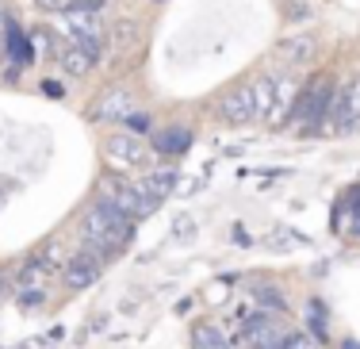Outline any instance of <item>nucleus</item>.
Instances as JSON below:
<instances>
[{
  "mask_svg": "<svg viewBox=\"0 0 360 349\" xmlns=\"http://www.w3.org/2000/svg\"><path fill=\"white\" fill-rule=\"evenodd\" d=\"M219 115L226 119V123H250V119H257L253 84H238V89H230L226 96L219 100Z\"/></svg>",
  "mask_w": 360,
  "mask_h": 349,
  "instance_id": "obj_10",
  "label": "nucleus"
},
{
  "mask_svg": "<svg viewBox=\"0 0 360 349\" xmlns=\"http://www.w3.org/2000/svg\"><path fill=\"white\" fill-rule=\"evenodd\" d=\"M0 54H4V39H0Z\"/></svg>",
  "mask_w": 360,
  "mask_h": 349,
  "instance_id": "obj_23",
  "label": "nucleus"
},
{
  "mask_svg": "<svg viewBox=\"0 0 360 349\" xmlns=\"http://www.w3.org/2000/svg\"><path fill=\"white\" fill-rule=\"evenodd\" d=\"M272 100H276V81H272V77H257V81H253L257 115H269V112H272Z\"/></svg>",
  "mask_w": 360,
  "mask_h": 349,
  "instance_id": "obj_15",
  "label": "nucleus"
},
{
  "mask_svg": "<svg viewBox=\"0 0 360 349\" xmlns=\"http://www.w3.org/2000/svg\"><path fill=\"white\" fill-rule=\"evenodd\" d=\"M0 300H4V272H0Z\"/></svg>",
  "mask_w": 360,
  "mask_h": 349,
  "instance_id": "obj_22",
  "label": "nucleus"
},
{
  "mask_svg": "<svg viewBox=\"0 0 360 349\" xmlns=\"http://www.w3.org/2000/svg\"><path fill=\"white\" fill-rule=\"evenodd\" d=\"M288 349H319V342H314L311 334H303V330H291V338H288Z\"/></svg>",
  "mask_w": 360,
  "mask_h": 349,
  "instance_id": "obj_17",
  "label": "nucleus"
},
{
  "mask_svg": "<svg viewBox=\"0 0 360 349\" xmlns=\"http://www.w3.org/2000/svg\"><path fill=\"white\" fill-rule=\"evenodd\" d=\"M188 146H192V131H184V127H169V131L158 134V150L161 154H188Z\"/></svg>",
  "mask_w": 360,
  "mask_h": 349,
  "instance_id": "obj_12",
  "label": "nucleus"
},
{
  "mask_svg": "<svg viewBox=\"0 0 360 349\" xmlns=\"http://www.w3.org/2000/svg\"><path fill=\"white\" fill-rule=\"evenodd\" d=\"M104 158L119 169H139L150 161V142H142L139 134H131V131H119L104 142Z\"/></svg>",
  "mask_w": 360,
  "mask_h": 349,
  "instance_id": "obj_5",
  "label": "nucleus"
},
{
  "mask_svg": "<svg viewBox=\"0 0 360 349\" xmlns=\"http://www.w3.org/2000/svg\"><path fill=\"white\" fill-rule=\"evenodd\" d=\"M330 119L338 131H353V127H360V77H353L345 84V89L333 92L330 100Z\"/></svg>",
  "mask_w": 360,
  "mask_h": 349,
  "instance_id": "obj_6",
  "label": "nucleus"
},
{
  "mask_svg": "<svg viewBox=\"0 0 360 349\" xmlns=\"http://www.w3.org/2000/svg\"><path fill=\"white\" fill-rule=\"evenodd\" d=\"M100 277H104V258H100V253H92V250H81L77 258H70L62 265V280H65V288H73V292L96 284Z\"/></svg>",
  "mask_w": 360,
  "mask_h": 349,
  "instance_id": "obj_7",
  "label": "nucleus"
},
{
  "mask_svg": "<svg viewBox=\"0 0 360 349\" xmlns=\"http://www.w3.org/2000/svg\"><path fill=\"white\" fill-rule=\"evenodd\" d=\"M96 4H100V0H73V12H77V8H89V12H92Z\"/></svg>",
  "mask_w": 360,
  "mask_h": 349,
  "instance_id": "obj_21",
  "label": "nucleus"
},
{
  "mask_svg": "<svg viewBox=\"0 0 360 349\" xmlns=\"http://www.w3.org/2000/svg\"><path fill=\"white\" fill-rule=\"evenodd\" d=\"M257 300H261V307H276V311H284V307H288L284 296H280L276 288H257Z\"/></svg>",
  "mask_w": 360,
  "mask_h": 349,
  "instance_id": "obj_16",
  "label": "nucleus"
},
{
  "mask_svg": "<svg viewBox=\"0 0 360 349\" xmlns=\"http://www.w3.org/2000/svg\"><path fill=\"white\" fill-rule=\"evenodd\" d=\"M134 112V100H131V92L127 89H119V84H111V89H104L96 96V104H92V119L96 123H104V119H131Z\"/></svg>",
  "mask_w": 360,
  "mask_h": 349,
  "instance_id": "obj_9",
  "label": "nucleus"
},
{
  "mask_svg": "<svg viewBox=\"0 0 360 349\" xmlns=\"http://www.w3.org/2000/svg\"><path fill=\"white\" fill-rule=\"evenodd\" d=\"M311 50H314V42L311 39H303V42H288V58H311Z\"/></svg>",
  "mask_w": 360,
  "mask_h": 349,
  "instance_id": "obj_18",
  "label": "nucleus"
},
{
  "mask_svg": "<svg viewBox=\"0 0 360 349\" xmlns=\"http://www.w3.org/2000/svg\"><path fill=\"white\" fill-rule=\"evenodd\" d=\"M330 100H333V84L326 81V77H314L303 92H299L295 108H291V112H295V123L307 127V131H311V127H319L322 119L330 115Z\"/></svg>",
  "mask_w": 360,
  "mask_h": 349,
  "instance_id": "obj_3",
  "label": "nucleus"
},
{
  "mask_svg": "<svg viewBox=\"0 0 360 349\" xmlns=\"http://www.w3.org/2000/svg\"><path fill=\"white\" fill-rule=\"evenodd\" d=\"M288 338H291L288 322L284 319H272V315L264 311V315H253V319L242 326L238 345H242V349H288Z\"/></svg>",
  "mask_w": 360,
  "mask_h": 349,
  "instance_id": "obj_2",
  "label": "nucleus"
},
{
  "mask_svg": "<svg viewBox=\"0 0 360 349\" xmlns=\"http://www.w3.org/2000/svg\"><path fill=\"white\" fill-rule=\"evenodd\" d=\"M192 349H230V345H226V338H222L219 326L200 322V326L192 330Z\"/></svg>",
  "mask_w": 360,
  "mask_h": 349,
  "instance_id": "obj_13",
  "label": "nucleus"
},
{
  "mask_svg": "<svg viewBox=\"0 0 360 349\" xmlns=\"http://www.w3.org/2000/svg\"><path fill=\"white\" fill-rule=\"evenodd\" d=\"M42 296H46V292H20V307H23V311L42 307Z\"/></svg>",
  "mask_w": 360,
  "mask_h": 349,
  "instance_id": "obj_19",
  "label": "nucleus"
},
{
  "mask_svg": "<svg viewBox=\"0 0 360 349\" xmlns=\"http://www.w3.org/2000/svg\"><path fill=\"white\" fill-rule=\"evenodd\" d=\"M176 181H180V173L173 165H158V169H150V173H142L139 181H134V192H139V203H142V219L161 208V200L176 189Z\"/></svg>",
  "mask_w": 360,
  "mask_h": 349,
  "instance_id": "obj_4",
  "label": "nucleus"
},
{
  "mask_svg": "<svg viewBox=\"0 0 360 349\" xmlns=\"http://www.w3.org/2000/svg\"><path fill=\"white\" fill-rule=\"evenodd\" d=\"M264 246H269L272 253H291V250H299V246H307V238L288 231V227H280V231H272V238H264Z\"/></svg>",
  "mask_w": 360,
  "mask_h": 349,
  "instance_id": "obj_14",
  "label": "nucleus"
},
{
  "mask_svg": "<svg viewBox=\"0 0 360 349\" xmlns=\"http://www.w3.org/2000/svg\"><path fill=\"white\" fill-rule=\"evenodd\" d=\"M84 250L100 253V258H111V253L127 250L131 246V234H134V219H127L123 211L108 208V203H92L89 211H84Z\"/></svg>",
  "mask_w": 360,
  "mask_h": 349,
  "instance_id": "obj_1",
  "label": "nucleus"
},
{
  "mask_svg": "<svg viewBox=\"0 0 360 349\" xmlns=\"http://www.w3.org/2000/svg\"><path fill=\"white\" fill-rule=\"evenodd\" d=\"M62 70L73 73V77H84V73L92 70V65L100 62V39H81V42H70V46H62Z\"/></svg>",
  "mask_w": 360,
  "mask_h": 349,
  "instance_id": "obj_8",
  "label": "nucleus"
},
{
  "mask_svg": "<svg viewBox=\"0 0 360 349\" xmlns=\"http://www.w3.org/2000/svg\"><path fill=\"white\" fill-rule=\"evenodd\" d=\"M65 31L73 35V42H81V39H100V20H96V12H89V8H77V12H70Z\"/></svg>",
  "mask_w": 360,
  "mask_h": 349,
  "instance_id": "obj_11",
  "label": "nucleus"
},
{
  "mask_svg": "<svg viewBox=\"0 0 360 349\" xmlns=\"http://www.w3.org/2000/svg\"><path fill=\"white\" fill-rule=\"evenodd\" d=\"M173 231H176V238H184V242H188V238H192V219H176V227H173Z\"/></svg>",
  "mask_w": 360,
  "mask_h": 349,
  "instance_id": "obj_20",
  "label": "nucleus"
}]
</instances>
